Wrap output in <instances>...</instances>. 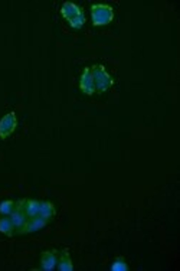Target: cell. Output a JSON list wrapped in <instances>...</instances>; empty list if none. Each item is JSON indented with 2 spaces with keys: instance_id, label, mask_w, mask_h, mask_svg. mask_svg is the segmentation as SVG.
I'll return each mask as SVG.
<instances>
[{
  "instance_id": "obj_3",
  "label": "cell",
  "mask_w": 180,
  "mask_h": 271,
  "mask_svg": "<svg viewBox=\"0 0 180 271\" xmlns=\"http://www.w3.org/2000/svg\"><path fill=\"white\" fill-rule=\"evenodd\" d=\"M91 20L94 26H106L114 20V9L110 5L95 3L91 6Z\"/></svg>"
},
{
  "instance_id": "obj_4",
  "label": "cell",
  "mask_w": 180,
  "mask_h": 271,
  "mask_svg": "<svg viewBox=\"0 0 180 271\" xmlns=\"http://www.w3.org/2000/svg\"><path fill=\"white\" fill-rule=\"evenodd\" d=\"M91 74H92V78H94L95 91H98V93H106V91H108L110 88L113 87L114 80H113V77L108 74V71H107L104 65H92V66H91Z\"/></svg>"
},
{
  "instance_id": "obj_12",
  "label": "cell",
  "mask_w": 180,
  "mask_h": 271,
  "mask_svg": "<svg viewBox=\"0 0 180 271\" xmlns=\"http://www.w3.org/2000/svg\"><path fill=\"white\" fill-rule=\"evenodd\" d=\"M15 205H16V202H13V200H3V202H0V215L2 216H9L12 212H13V209H15Z\"/></svg>"
},
{
  "instance_id": "obj_9",
  "label": "cell",
  "mask_w": 180,
  "mask_h": 271,
  "mask_svg": "<svg viewBox=\"0 0 180 271\" xmlns=\"http://www.w3.org/2000/svg\"><path fill=\"white\" fill-rule=\"evenodd\" d=\"M10 218V221L13 223V227H15V232L20 231L23 227H25V223L28 222V216L23 214V211L22 209H19V208L15 205V209H13V212L9 215Z\"/></svg>"
},
{
  "instance_id": "obj_11",
  "label": "cell",
  "mask_w": 180,
  "mask_h": 271,
  "mask_svg": "<svg viewBox=\"0 0 180 271\" xmlns=\"http://www.w3.org/2000/svg\"><path fill=\"white\" fill-rule=\"evenodd\" d=\"M0 232L8 235V237L15 235V227H13V223H12L9 216H2L0 218Z\"/></svg>"
},
{
  "instance_id": "obj_2",
  "label": "cell",
  "mask_w": 180,
  "mask_h": 271,
  "mask_svg": "<svg viewBox=\"0 0 180 271\" xmlns=\"http://www.w3.org/2000/svg\"><path fill=\"white\" fill-rule=\"evenodd\" d=\"M61 15L69 24L72 29H81L85 24V13L78 5L72 2H65L61 6Z\"/></svg>"
},
{
  "instance_id": "obj_8",
  "label": "cell",
  "mask_w": 180,
  "mask_h": 271,
  "mask_svg": "<svg viewBox=\"0 0 180 271\" xmlns=\"http://www.w3.org/2000/svg\"><path fill=\"white\" fill-rule=\"evenodd\" d=\"M58 265V254L55 250H48L41 254V268L43 271H54Z\"/></svg>"
},
{
  "instance_id": "obj_10",
  "label": "cell",
  "mask_w": 180,
  "mask_h": 271,
  "mask_svg": "<svg viewBox=\"0 0 180 271\" xmlns=\"http://www.w3.org/2000/svg\"><path fill=\"white\" fill-rule=\"evenodd\" d=\"M57 268L59 271H74V263H72V260H71V255H69V251H68V250H62V251H61Z\"/></svg>"
},
{
  "instance_id": "obj_7",
  "label": "cell",
  "mask_w": 180,
  "mask_h": 271,
  "mask_svg": "<svg viewBox=\"0 0 180 271\" xmlns=\"http://www.w3.org/2000/svg\"><path fill=\"white\" fill-rule=\"evenodd\" d=\"M80 89L87 96H92L95 93V85H94V78L91 74V68H85L82 71L81 78H80Z\"/></svg>"
},
{
  "instance_id": "obj_6",
  "label": "cell",
  "mask_w": 180,
  "mask_h": 271,
  "mask_svg": "<svg viewBox=\"0 0 180 271\" xmlns=\"http://www.w3.org/2000/svg\"><path fill=\"white\" fill-rule=\"evenodd\" d=\"M48 223H49V221H46V219H43V218H39V216H36V218H28V222L25 223V227H23L20 231H17L16 234H33V232H38L43 230Z\"/></svg>"
},
{
  "instance_id": "obj_5",
  "label": "cell",
  "mask_w": 180,
  "mask_h": 271,
  "mask_svg": "<svg viewBox=\"0 0 180 271\" xmlns=\"http://www.w3.org/2000/svg\"><path fill=\"white\" fill-rule=\"evenodd\" d=\"M17 127V116L15 111H9L0 119V139H8L15 133Z\"/></svg>"
},
{
  "instance_id": "obj_13",
  "label": "cell",
  "mask_w": 180,
  "mask_h": 271,
  "mask_svg": "<svg viewBox=\"0 0 180 271\" xmlns=\"http://www.w3.org/2000/svg\"><path fill=\"white\" fill-rule=\"evenodd\" d=\"M110 270L111 271H128L130 270V267H128V264L125 263V260H124V258H115L114 261L111 263V265H110Z\"/></svg>"
},
{
  "instance_id": "obj_1",
  "label": "cell",
  "mask_w": 180,
  "mask_h": 271,
  "mask_svg": "<svg viewBox=\"0 0 180 271\" xmlns=\"http://www.w3.org/2000/svg\"><path fill=\"white\" fill-rule=\"evenodd\" d=\"M16 207L23 211L28 218H43L46 221L54 219L57 215V209L52 202L36 199H20L16 202Z\"/></svg>"
}]
</instances>
